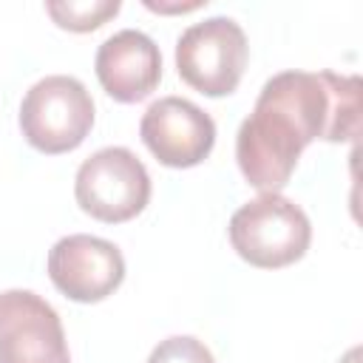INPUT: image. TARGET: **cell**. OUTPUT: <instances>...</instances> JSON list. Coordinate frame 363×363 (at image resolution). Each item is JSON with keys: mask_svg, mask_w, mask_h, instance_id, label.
I'll return each mask as SVG.
<instances>
[{"mask_svg": "<svg viewBox=\"0 0 363 363\" xmlns=\"http://www.w3.org/2000/svg\"><path fill=\"white\" fill-rule=\"evenodd\" d=\"M51 284L77 303L108 298L125 278V258L116 244L96 235H65L48 252Z\"/></svg>", "mask_w": 363, "mask_h": 363, "instance_id": "8", "label": "cell"}, {"mask_svg": "<svg viewBox=\"0 0 363 363\" xmlns=\"http://www.w3.org/2000/svg\"><path fill=\"white\" fill-rule=\"evenodd\" d=\"M139 136L162 164L193 167L210 156L216 145V122L190 99L162 96L142 113Z\"/></svg>", "mask_w": 363, "mask_h": 363, "instance_id": "7", "label": "cell"}, {"mask_svg": "<svg viewBox=\"0 0 363 363\" xmlns=\"http://www.w3.org/2000/svg\"><path fill=\"white\" fill-rule=\"evenodd\" d=\"M247 34L233 17H207L182 31L176 43L179 77L204 96H227L247 68Z\"/></svg>", "mask_w": 363, "mask_h": 363, "instance_id": "4", "label": "cell"}, {"mask_svg": "<svg viewBox=\"0 0 363 363\" xmlns=\"http://www.w3.org/2000/svg\"><path fill=\"white\" fill-rule=\"evenodd\" d=\"M360 79L335 71H281L269 77L235 136V159L261 193H278L306 145L357 136Z\"/></svg>", "mask_w": 363, "mask_h": 363, "instance_id": "1", "label": "cell"}, {"mask_svg": "<svg viewBox=\"0 0 363 363\" xmlns=\"http://www.w3.org/2000/svg\"><path fill=\"white\" fill-rule=\"evenodd\" d=\"M94 68L105 94L130 105L147 99L156 91L162 79V54L145 31L122 28L96 48Z\"/></svg>", "mask_w": 363, "mask_h": 363, "instance_id": "9", "label": "cell"}, {"mask_svg": "<svg viewBox=\"0 0 363 363\" xmlns=\"http://www.w3.org/2000/svg\"><path fill=\"white\" fill-rule=\"evenodd\" d=\"M122 9L119 0H48L45 11L60 28L68 31H94L105 20L116 17Z\"/></svg>", "mask_w": 363, "mask_h": 363, "instance_id": "10", "label": "cell"}, {"mask_svg": "<svg viewBox=\"0 0 363 363\" xmlns=\"http://www.w3.org/2000/svg\"><path fill=\"white\" fill-rule=\"evenodd\" d=\"M0 363H71L57 309L31 289L0 292Z\"/></svg>", "mask_w": 363, "mask_h": 363, "instance_id": "6", "label": "cell"}, {"mask_svg": "<svg viewBox=\"0 0 363 363\" xmlns=\"http://www.w3.org/2000/svg\"><path fill=\"white\" fill-rule=\"evenodd\" d=\"M91 128L94 99L77 77L51 74L26 91L20 105V130L34 150L48 156L68 153L85 142Z\"/></svg>", "mask_w": 363, "mask_h": 363, "instance_id": "3", "label": "cell"}, {"mask_svg": "<svg viewBox=\"0 0 363 363\" xmlns=\"http://www.w3.org/2000/svg\"><path fill=\"white\" fill-rule=\"evenodd\" d=\"M145 6H147L150 11H164V14H170V11H196V9H201L204 3H201V0H196V3H173V6H164V3L145 0Z\"/></svg>", "mask_w": 363, "mask_h": 363, "instance_id": "12", "label": "cell"}, {"mask_svg": "<svg viewBox=\"0 0 363 363\" xmlns=\"http://www.w3.org/2000/svg\"><path fill=\"white\" fill-rule=\"evenodd\" d=\"M74 196L91 218L122 224L139 216L150 201V176L133 150L102 147L79 164Z\"/></svg>", "mask_w": 363, "mask_h": 363, "instance_id": "5", "label": "cell"}, {"mask_svg": "<svg viewBox=\"0 0 363 363\" xmlns=\"http://www.w3.org/2000/svg\"><path fill=\"white\" fill-rule=\"evenodd\" d=\"M230 244L252 267H289L309 250L312 227L306 213L281 193H261L230 218Z\"/></svg>", "mask_w": 363, "mask_h": 363, "instance_id": "2", "label": "cell"}, {"mask_svg": "<svg viewBox=\"0 0 363 363\" xmlns=\"http://www.w3.org/2000/svg\"><path fill=\"white\" fill-rule=\"evenodd\" d=\"M147 363H216L213 352L193 335L164 337L147 357Z\"/></svg>", "mask_w": 363, "mask_h": 363, "instance_id": "11", "label": "cell"}]
</instances>
